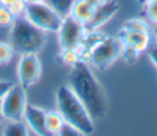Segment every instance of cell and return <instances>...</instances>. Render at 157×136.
I'll list each match as a JSON object with an SVG mask.
<instances>
[{"instance_id": "obj_1", "label": "cell", "mask_w": 157, "mask_h": 136, "mask_svg": "<svg viewBox=\"0 0 157 136\" xmlns=\"http://www.w3.org/2000/svg\"><path fill=\"white\" fill-rule=\"evenodd\" d=\"M69 87L82 102L92 119H103L107 114L105 91L93 75L87 61L78 60L71 66Z\"/></svg>"}, {"instance_id": "obj_2", "label": "cell", "mask_w": 157, "mask_h": 136, "mask_svg": "<svg viewBox=\"0 0 157 136\" xmlns=\"http://www.w3.org/2000/svg\"><path fill=\"white\" fill-rule=\"evenodd\" d=\"M80 60L91 62L98 70H107L119 58L121 42L98 31L86 32L82 42L76 48Z\"/></svg>"}, {"instance_id": "obj_3", "label": "cell", "mask_w": 157, "mask_h": 136, "mask_svg": "<svg viewBox=\"0 0 157 136\" xmlns=\"http://www.w3.org/2000/svg\"><path fill=\"white\" fill-rule=\"evenodd\" d=\"M55 100L56 109L66 124L74 126L81 135H91L94 131L92 116L69 86H60L56 89Z\"/></svg>"}, {"instance_id": "obj_4", "label": "cell", "mask_w": 157, "mask_h": 136, "mask_svg": "<svg viewBox=\"0 0 157 136\" xmlns=\"http://www.w3.org/2000/svg\"><path fill=\"white\" fill-rule=\"evenodd\" d=\"M10 40L15 51L22 54H37L47 42L43 29L31 23L25 16L16 17L10 31Z\"/></svg>"}, {"instance_id": "obj_5", "label": "cell", "mask_w": 157, "mask_h": 136, "mask_svg": "<svg viewBox=\"0 0 157 136\" xmlns=\"http://www.w3.org/2000/svg\"><path fill=\"white\" fill-rule=\"evenodd\" d=\"M23 16L44 32H58L63 21V17L45 1L28 2Z\"/></svg>"}, {"instance_id": "obj_6", "label": "cell", "mask_w": 157, "mask_h": 136, "mask_svg": "<svg viewBox=\"0 0 157 136\" xmlns=\"http://www.w3.org/2000/svg\"><path fill=\"white\" fill-rule=\"evenodd\" d=\"M26 105V89L21 85H13L0 100V109L2 116L9 121L22 120Z\"/></svg>"}, {"instance_id": "obj_7", "label": "cell", "mask_w": 157, "mask_h": 136, "mask_svg": "<svg viewBox=\"0 0 157 136\" xmlns=\"http://www.w3.org/2000/svg\"><path fill=\"white\" fill-rule=\"evenodd\" d=\"M59 43L61 48L66 49H76L83 39L86 34L85 25L74 18L71 15L63 17L60 27L58 29Z\"/></svg>"}, {"instance_id": "obj_8", "label": "cell", "mask_w": 157, "mask_h": 136, "mask_svg": "<svg viewBox=\"0 0 157 136\" xmlns=\"http://www.w3.org/2000/svg\"><path fill=\"white\" fill-rule=\"evenodd\" d=\"M42 74V65L37 54H22L17 65L18 85L25 89L37 83Z\"/></svg>"}, {"instance_id": "obj_9", "label": "cell", "mask_w": 157, "mask_h": 136, "mask_svg": "<svg viewBox=\"0 0 157 136\" xmlns=\"http://www.w3.org/2000/svg\"><path fill=\"white\" fill-rule=\"evenodd\" d=\"M118 11H119V4L117 0H105L101 5L96 6L92 17L87 23H85L86 32L97 31L99 27L105 25Z\"/></svg>"}, {"instance_id": "obj_10", "label": "cell", "mask_w": 157, "mask_h": 136, "mask_svg": "<svg viewBox=\"0 0 157 136\" xmlns=\"http://www.w3.org/2000/svg\"><path fill=\"white\" fill-rule=\"evenodd\" d=\"M23 119L26 120L27 125L36 135H39V136L48 135V131L45 127V111L43 109L27 103Z\"/></svg>"}, {"instance_id": "obj_11", "label": "cell", "mask_w": 157, "mask_h": 136, "mask_svg": "<svg viewBox=\"0 0 157 136\" xmlns=\"http://www.w3.org/2000/svg\"><path fill=\"white\" fill-rule=\"evenodd\" d=\"M118 38L121 42V44H128L139 53H142L146 51L147 48L150 47L151 33H145L139 31H126L121 28L119 31Z\"/></svg>"}, {"instance_id": "obj_12", "label": "cell", "mask_w": 157, "mask_h": 136, "mask_svg": "<svg viewBox=\"0 0 157 136\" xmlns=\"http://www.w3.org/2000/svg\"><path fill=\"white\" fill-rule=\"evenodd\" d=\"M93 10H94V6L91 5L88 1H86V0H75L74 5L71 7L70 15L74 18H76L77 21H80L81 23L85 25L92 17Z\"/></svg>"}, {"instance_id": "obj_13", "label": "cell", "mask_w": 157, "mask_h": 136, "mask_svg": "<svg viewBox=\"0 0 157 136\" xmlns=\"http://www.w3.org/2000/svg\"><path fill=\"white\" fill-rule=\"evenodd\" d=\"M64 124H65L64 118L58 111V109L45 111V127L48 135H59Z\"/></svg>"}, {"instance_id": "obj_14", "label": "cell", "mask_w": 157, "mask_h": 136, "mask_svg": "<svg viewBox=\"0 0 157 136\" xmlns=\"http://www.w3.org/2000/svg\"><path fill=\"white\" fill-rule=\"evenodd\" d=\"M80 60L78 53L76 49H66V48H61V50L59 51V54L56 55V61L61 65H69L72 66L75 62H77Z\"/></svg>"}, {"instance_id": "obj_15", "label": "cell", "mask_w": 157, "mask_h": 136, "mask_svg": "<svg viewBox=\"0 0 157 136\" xmlns=\"http://www.w3.org/2000/svg\"><path fill=\"white\" fill-rule=\"evenodd\" d=\"M52 9H54L61 17L70 15L75 0H44Z\"/></svg>"}, {"instance_id": "obj_16", "label": "cell", "mask_w": 157, "mask_h": 136, "mask_svg": "<svg viewBox=\"0 0 157 136\" xmlns=\"http://www.w3.org/2000/svg\"><path fill=\"white\" fill-rule=\"evenodd\" d=\"M2 135L6 136H27V127L26 125L22 123V120H15V121H10L5 129Z\"/></svg>"}, {"instance_id": "obj_17", "label": "cell", "mask_w": 157, "mask_h": 136, "mask_svg": "<svg viewBox=\"0 0 157 136\" xmlns=\"http://www.w3.org/2000/svg\"><path fill=\"white\" fill-rule=\"evenodd\" d=\"M123 29L126 31H139V32H145V33H151V27L150 25L142 20V18H131L125 21V23L121 27Z\"/></svg>"}, {"instance_id": "obj_18", "label": "cell", "mask_w": 157, "mask_h": 136, "mask_svg": "<svg viewBox=\"0 0 157 136\" xmlns=\"http://www.w3.org/2000/svg\"><path fill=\"white\" fill-rule=\"evenodd\" d=\"M13 48L10 43L0 42V65H6L13 58Z\"/></svg>"}, {"instance_id": "obj_19", "label": "cell", "mask_w": 157, "mask_h": 136, "mask_svg": "<svg viewBox=\"0 0 157 136\" xmlns=\"http://www.w3.org/2000/svg\"><path fill=\"white\" fill-rule=\"evenodd\" d=\"M15 18V15L7 6L0 5V27H11Z\"/></svg>"}, {"instance_id": "obj_20", "label": "cell", "mask_w": 157, "mask_h": 136, "mask_svg": "<svg viewBox=\"0 0 157 136\" xmlns=\"http://www.w3.org/2000/svg\"><path fill=\"white\" fill-rule=\"evenodd\" d=\"M120 55L123 56V59L128 62V64H132L137 60L140 53L137 50H135L132 47L128 45V44H121V51Z\"/></svg>"}, {"instance_id": "obj_21", "label": "cell", "mask_w": 157, "mask_h": 136, "mask_svg": "<svg viewBox=\"0 0 157 136\" xmlns=\"http://www.w3.org/2000/svg\"><path fill=\"white\" fill-rule=\"evenodd\" d=\"M145 5V12L150 22L157 25V0L155 1H147Z\"/></svg>"}, {"instance_id": "obj_22", "label": "cell", "mask_w": 157, "mask_h": 136, "mask_svg": "<svg viewBox=\"0 0 157 136\" xmlns=\"http://www.w3.org/2000/svg\"><path fill=\"white\" fill-rule=\"evenodd\" d=\"M26 5L27 2L25 0H15L10 6H7L10 9V11L15 15V17H20L23 16L25 10H26Z\"/></svg>"}, {"instance_id": "obj_23", "label": "cell", "mask_w": 157, "mask_h": 136, "mask_svg": "<svg viewBox=\"0 0 157 136\" xmlns=\"http://www.w3.org/2000/svg\"><path fill=\"white\" fill-rule=\"evenodd\" d=\"M59 135H61V136H78V135H81V134H80L74 126H71V125H69V124L65 123Z\"/></svg>"}, {"instance_id": "obj_24", "label": "cell", "mask_w": 157, "mask_h": 136, "mask_svg": "<svg viewBox=\"0 0 157 136\" xmlns=\"http://www.w3.org/2000/svg\"><path fill=\"white\" fill-rule=\"evenodd\" d=\"M13 86L12 82L10 81H4V80H0V100L2 99V97L9 92V89Z\"/></svg>"}, {"instance_id": "obj_25", "label": "cell", "mask_w": 157, "mask_h": 136, "mask_svg": "<svg viewBox=\"0 0 157 136\" xmlns=\"http://www.w3.org/2000/svg\"><path fill=\"white\" fill-rule=\"evenodd\" d=\"M147 55L151 60V62L157 67V45H152V47H148L147 48Z\"/></svg>"}, {"instance_id": "obj_26", "label": "cell", "mask_w": 157, "mask_h": 136, "mask_svg": "<svg viewBox=\"0 0 157 136\" xmlns=\"http://www.w3.org/2000/svg\"><path fill=\"white\" fill-rule=\"evenodd\" d=\"M86 1H88V2L91 4V5H93V6L96 7V6H98V5H101L102 2H104L105 0H86Z\"/></svg>"}, {"instance_id": "obj_27", "label": "cell", "mask_w": 157, "mask_h": 136, "mask_svg": "<svg viewBox=\"0 0 157 136\" xmlns=\"http://www.w3.org/2000/svg\"><path fill=\"white\" fill-rule=\"evenodd\" d=\"M15 0H0V5L2 6H10Z\"/></svg>"}, {"instance_id": "obj_28", "label": "cell", "mask_w": 157, "mask_h": 136, "mask_svg": "<svg viewBox=\"0 0 157 136\" xmlns=\"http://www.w3.org/2000/svg\"><path fill=\"white\" fill-rule=\"evenodd\" d=\"M27 4L28 2H40V1H44V0H25Z\"/></svg>"}, {"instance_id": "obj_29", "label": "cell", "mask_w": 157, "mask_h": 136, "mask_svg": "<svg viewBox=\"0 0 157 136\" xmlns=\"http://www.w3.org/2000/svg\"><path fill=\"white\" fill-rule=\"evenodd\" d=\"M153 34H155V37H156V39H157V25H156V27L153 28Z\"/></svg>"}, {"instance_id": "obj_30", "label": "cell", "mask_w": 157, "mask_h": 136, "mask_svg": "<svg viewBox=\"0 0 157 136\" xmlns=\"http://www.w3.org/2000/svg\"><path fill=\"white\" fill-rule=\"evenodd\" d=\"M5 119H4V116H2V113H1V109H0V124L4 121Z\"/></svg>"}, {"instance_id": "obj_31", "label": "cell", "mask_w": 157, "mask_h": 136, "mask_svg": "<svg viewBox=\"0 0 157 136\" xmlns=\"http://www.w3.org/2000/svg\"><path fill=\"white\" fill-rule=\"evenodd\" d=\"M137 1H139V4H141V5L145 4V0H137Z\"/></svg>"}, {"instance_id": "obj_32", "label": "cell", "mask_w": 157, "mask_h": 136, "mask_svg": "<svg viewBox=\"0 0 157 136\" xmlns=\"http://www.w3.org/2000/svg\"><path fill=\"white\" fill-rule=\"evenodd\" d=\"M147 1H155V0H145V2H147Z\"/></svg>"}]
</instances>
